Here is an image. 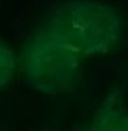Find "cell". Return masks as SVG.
<instances>
[{
	"label": "cell",
	"instance_id": "obj_1",
	"mask_svg": "<svg viewBox=\"0 0 128 131\" xmlns=\"http://www.w3.org/2000/svg\"><path fill=\"white\" fill-rule=\"evenodd\" d=\"M77 66V52L48 29L37 34L21 57L27 81L37 91L47 94L68 90L74 83Z\"/></svg>",
	"mask_w": 128,
	"mask_h": 131
},
{
	"label": "cell",
	"instance_id": "obj_2",
	"mask_svg": "<svg viewBox=\"0 0 128 131\" xmlns=\"http://www.w3.org/2000/svg\"><path fill=\"white\" fill-rule=\"evenodd\" d=\"M105 14L96 4L72 1L54 12L47 29L75 52L99 50L105 39Z\"/></svg>",
	"mask_w": 128,
	"mask_h": 131
},
{
	"label": "cell",
	"instance_id": "obj_3",
	"mask_svg": "<svg viewBox=\"0 0 128 131\" xmlns=\"http://www.w3.org/2000/svg\"><path fill=\"white\" fill-rule=\"evenodd\" d=\"M16 70V60L12 50L0 40V89L9 83Z\"/></svg>",
	"mask_w": 128,
	"mask_h": 131
}]
</instances>
